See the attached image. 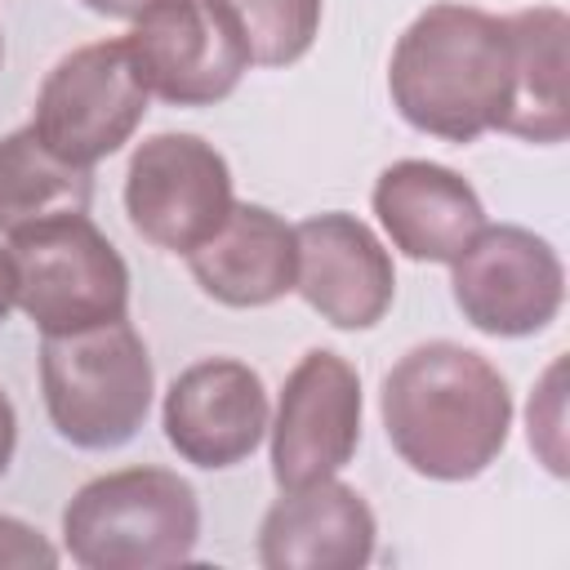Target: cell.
I'll list each match as a JSON object with an SVG mask.
<instances>
[{
  "label": "cell",
  "mask_w": 570,
  "mask_h": 570,
  "mask_svg": "<svg viewBox=\"0 0 570 570\" xmlns=\"http://www.w3.org/2000/svg\"><path fill=\"white\" fill-rule=\"evenodd\" d=\"M379 414L401 463L428 481H472L508 445L512 392L463 343H419L387 374Z\"/></svg>",
  "instance_id": "1"
},
{
  "label": "cell",
  "mask_w": 570,
  "mask_h": 570,
  "mask_svg": "<svg viewBox=\"0 0 570 570\" xmlns=\"http://www.w3.org/2000/svg\"><path fill=\"white\" fill-rule=\"evenodd\" d=\"M387 94L410 129L445 142H476L499 129L508 111V22L476 4H428L392 49Z\"/></svg>",
  "instance_id": "2"
},
{
  "label": "cell",
  "mask_w": 570,
  "mask_h": 570,
  "mask_svg": "<svg viewBox=\"0 0 570 570\" xmlns=\"http://www.w3.org/2000/svg\"><path fill=\"white\" fill-rule=\"evenodd\" d=\"M196 490L169 468H120L85 481L62 508V548L85 570H160L191 561Z\"/></svg>",
  "instance_id": "3"
},
{
  "label": "cell",
  "mask_w": 570,
  "mask_h": 570,
  "mask_svg": "<svg viewBox=\"0 0 570 570\" xmlns=\"http://www.w3.org/2000/svg\"><path fill=\"white\" fill-rule=\"evenodd\" d=\"M151 356L120 316L76 334H45L40 392L49 423L76 450H116L138 436L151 410Z\"/></svg>",
  "instance_id": "4"
},
{
  "label": "cell",
  "mask_w": 570,
  "mask_h": 570,
  "mask_svg": "<svg viewBox=\"0 0 570 570\" xmlns=\"http://www.w3.org/2000/svg\"><path fill=\"white\" fill-rule=\"evenodd\" d=\"M18 307L40 334H76L129 312V267L89 214H58L9 236Z\"/></svg>",
  "instance_id": "5"
},
{
  "label": "cell",
  "mask_w": 570,
  "mask_h": 570,
  "mask_svg": "<svg viewBox=\"0 0 570 570\" xmlns=\"http://www.w3.org/2000/svg\"><path fill=\"white\" fill-rule=\"evenodd\" d=\"M147 98L125 40H94L53 62L36 94L31 129L53 156L94 169L134 138Z\"/></svg>",
  "instance_id": "6"
},
{
  "label": "cell",
  "mask_w": 570,
  "mask_h": 570,
  "mask_svg": "<svg viewBox=\"0 0 570 570\" xmlns=\"http://www.w3.org/2000/svg\"><path fill=\"white\" fill-rule=\"evenodd\" d=\"M232 169L200 134L142 138L125 169V214L134 232L169 254H191L232 214Z\"/></svg>",
  "instance_id": "7"
},
{
  "label": "cell",
  "mask_w": 570,
  "mask_h": 570,
  "mask_svg": "<svg viewBox=\"0 0 570 570\" xmlns=\"http://www.w3.org/2000/svg\"><path fill=\"white\" fill-rule=\"evenodd\" d=\"M450 289L463 321L490 338H525L557 321L566 303V267L530 227H481L450 263Z\"/></svg>",
  "instance_id": "8"
},
{
  "label": "cell",
  "mask_w": 570,
  "mask_h": 570,
  "mask_svg": "<svg viewBox=\"0 0 570 570\" xmlns=\"http://www.w3.org/2000/svg\"><path fill=\"white\" fill-rule=\"evenodd\" d=\"M125 49L147 94L174 107H214L249 71L245 40L218 0H151Z\"/></svg>",
  "instance_id": "9"
},
{
  "label": "cell",
  "mask_w": 570,
  "mask_h": 570,
  "mask_svg": "<svg viewBox=\"0 0 570 570\" xmlns=\"http://www.w3.org/2000/svg\"><path fill=\"white\" fill-rule=\"evenodd\" d=\"M272 432V476L298 490L343 472L361 445V374L330 347H312L289 370Z\"/></svg>",
  "instance_id": "10"
},
{
  "label": "cell",
  "mask_w": 570,
  "mask_h": 570,
  "mask_svg": "<svg viewBox=\"0 0 570 570\" xmlns=\"http://www.w3.org/2000/svg\"><path fill=\"white\" fill-rule=\"evenodd\" d=\"M267 387L258 370L236 356H209L187 365L169 383L160 405L165 441L178 450V459L205 472L245 463L267 436Z\"/></svg>",
  "instance_id": "11"
},
{
  "label": "cell",
  "mask_w": 570,
  "mask_h": 570,
  "mask_svg": "<svg viewBox=\"0 0 570 570\" xmlns=\"http://www.w3.org/2000/svg\"><path fill=\"white\" fill-rule=\"evenodd\" d=\"M294 289L334 330H370L396 294V267L383 240L343 209L312 214L294 227Z\"/></svg>",
  "instance_id": "12"
},
{
  "label": "cell",
  "mask_w": 570,
  "mask_h": 570,
  "mask_svg": "<svg viewBox=\"0 0 570 570\" xmlns=\"http://www.w3.org/2000/svg\"><path fill=\"white\" fill-rule=\"evenodd\" d=\"M370 503L325 476L298 490H281L258 525V561L267 570H361L374 557Z\"/></svg>",
  "instance_id": "13"
},
{
  "label": "cell",
  "mask_w": 570,
  "mask_h": 570,
  "mask_svg": "<svg viewBox=\"0 0 570 570\" xmlns=\"http://www.w3.org/2000/svg\"><path fill=\"white\" fill-rule=\"evenodd\" d=\"M370 200L392 249L414 263H454L485 227V209L472 183L436 160L387 165Z\"/></svg>",
  "instance_id": "14"
},
{
  "label": "cell",
  "mask_w": 570,
  "mask_h": 570,
  "mask_svg": "<svg viewBox=\"0 0 570 570\" xmlns=\"http://www.w3.org/2000/svg\"><path fill=\"white\" fill-rule=\"evenodd\" d=\"M191 281L223 307H267L294 289V227L267 205H232L223 227L187 254Z\"/></svg>",
  "instance_id": "15"
},
{
  "label": "cell",
  "mask_w": 570,
  "mask_h": 570,
  "mask_svg": "<svg viewBox=\"0 0 570 570\" xmlns=\"http://www.w3.org/2000/svg\"><path fill=\"white\" fill-rule=\"evenodd\" d=\"M512 94L499 134L525 142H566L570 134V18L552 4L508 13Z\"/></svg>",
  "instance_id": "16"
},
{
  "label": "cell",
  "mask_w": 570,
  "mask_h": 570,
  "mask_svg": "<svg viewBox=\"0 0 570 570\" xmlns=\"http://www.w3.org/2000/svg\"><path fill=\"white\" fill-rule=\"evenodd\" d=\"M94 169L53 156L31 125L0 138V236L58 214H89Z\"/></svg>",
  "instance_id": "17"
},
{
  "label": "cell",
  "mask_w": 570,
  "mask_h": 570,
  "mask_svg": "<svg viewBox=\"0 0 570 570\" xmlns=\"http://www.w3.org/2000/svg\"><path fill=\"white\" fill-rule=\"evenodd\" d=\"M236 22L249 67L298 62L321 31V0H218Z\"/></svg>",
  "instance_id": "18"
},
{
  "label": "cell",
  "mask_w": 570,
  "mask_h": 570,
  "mask_svg": "<svg viewBox=\"0 0 570 570\" xmlns=\"http://www.w3.org/2000/svg\"><path fill=\"white\" fill-rule=\"evenodd\" d=\"M561 361H552L548 365V374H543V383H539V392L530 396V445L543 454V463H548V472L552 476H566V414H561Z\"/></svg>",
  "instance_id": "19"
},
{
  "label": "cell",
  "mask_w": 570,
  "mask_h": 570,
  "mask_svg": "<svg viewBox=\"0 0 570 570\" xmlns=\"http://www.w3.org/2000/svg\"><path fill=\"white\" fill-rule=\"evenodd\" d=\"M0 566H58V548L27 521L0 517Z\"/></svg>",
  "instance_id": "20"
},
{
  "label": "cell",
  "mask_w": 570,
  "mask_h": 570,
  "mask_svg": "<svg viewBox=\"0 0 570 570\" xmlns=\"http://www.w3.org/2000/svg\"><path fill=\"white\" fill-rule=\"evenodd\" d=\"M13 445H18V414H13V401H9L4 387H0V476H4L9 463H13Z\"/></svg>",
  "instance_id": "21"
},
{
  "label": "cell",
  "mask_w": 570,
  "mask_h": 570,
  "mask_svg": "<svg viewBox=\"0 0 570 570\" xmlns=\"http://www.w3.org/2000/svg\"><path fill=\"white\" fill-rule=\"evenodd\" d=\"M18 307V267H13V254L9 245H0V321Z\"/></svg>",
  "instance_id": "22"
},
{
  "label": "cell",
  "mask_w": 570,
  "mask_h": 570,
  "mask_svg": "<svg viewBox=\"0 0 570 570\" xmlns=\"http://www.w3.org/2000/svg\"><path fill=\"white\" fill-rule=\"evenodd\" d=\"M80 4L94 9V13H102V18H129L134 22L151 0H80Z\"/></svg>",
  "instance_id": "23"
},
{
  "label": "cell",
  "mask_w": 570,
  "mask_h": 570,
  "mask_svg": "<svg viewBox=\"0 0 570 570\" xmlns=\"http://www.w3.org/2000/svg\"><path fill=\"white\" fill-rule=\"evenodd\" d=\"M0 62H4V36H0Z\"/></svg>",
  "instance_id": "24"
}]
</instances>
